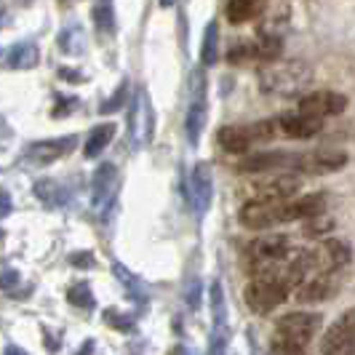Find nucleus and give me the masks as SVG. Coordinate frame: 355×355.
<instances>
[{"instance_id": "obj_1", "label": "nucleus", "mask_w": 355, "mask_h": 355, "mask_svg": "<svg viewBox=\"0 0 355 355\" xmlns=\"http://www.w3.org/2000/svg\"><path fill=\"white\" fill-rule=\"evenodd\" d=\"M320 323H323V318H320L318 313H304V310H297V313H288L284 318H278L275 337L270 342V353L304 355L307 345L318 334Z\"/></svg>"}, {"instance_id": "obj_2", "label": "nucleus", "mask_w": 355, "mask_h": 355, "mask_svg": "<svg viewBox=\"0 0 355 355\" xmlns=\"http://www.w3.org/2000/svg\"><path fill=\"white\" fill-rule=\"evenodd\" d=\"M291 291H294V286L288 284L278 270H265L249 281L246 291H243V300H246L251 313L267 315L272 307L284 304L291 297Z\"/></svg>"}, {"instance_id": "obj_3", "label": "nucleus", "mask_w": 355, "mask_h": 355, "mask_svg": "<svg viewBox=\"0 0 355 355\" xmlns=\"http://www.w3.org/2000/svg\"><path fill=\"white\" fill-rule=\"evenodd\" d=\"M313 70L304 62H270L259 70V86L265 94L294 96L310 83Z\"/></svg>"}, {"instance_id": "obj_4", "label": "nucleus", "mask_w": 355, "mask_h": 355, "mask_svg": "<svg viewBox=\"0 0 355 355\" xmlns=\"http://www.w3.org/2000/svg\"><path fill=\"white\" fill-rule=\"evenodd\" d=\"M297 222V206L291 198L286 200H249L241 209V225L249 230H267L275 225Z\"/></svg>"}, {"instance_id": "obj_5", "label": "nucleus", "mask_w": 355, "mask_h": 355, "mask_svg": "<svg viewBox=\"0 0 355 355\" xmlns=\"http://www.w3.org/2000/svg\"><path fill=\"white\" fill-rule=\"evenodd\" d=\"M291 251H294V243H291L288 235L257 238V241L246 243V249H243V265H246L251 275H257V272H265L272 265L284 262Z\"/></svg>"}, {"instance_id": "obj_6", "label": "nucleus", "mask_w": 355, "mask_h": 355, "mask_svg": "<svg viewBox=\"0 0 355 355\" xmlns=\"http://www.w3.org/2000/svg\"><path fill=\"white\" fill-rule=\"evenodd\" d=\"M300 179L294 174H272L265 179H251L243 187L246 200H286L300 193Z\"/></svg>"}, {"instance_id": "obj_7", "label": "nucleus", "mask_w": 355, "mask_h": 355, "mask_svg": "<svg viewBox=\"0 0 355 355\" xmlns=\"http://www.w3.org/2000/svg\"><path fill=\"white\" fill-rule=\"evenodd\" d=\"M297 155L300 153H284V150H267V153H251L238 160L241 174H272V171H297Z\"/></svg>"}, {"instance_id": "obj_8", "label": "nucleus", "mask_w": 355, "mask_h": 355, "mask_svg": "<svg viewBox=\"0 0 355 355\" xmlns=\"http://www.w3.org/2000/svg\"><path fill=\"white\" fill-rule=\"evenodd\" d=\"M187 139L198 144L200 131L206 125V78L203 70H196L190 75V107H187Z\"/></svg>"}, {"instance_id": "obj_9", "label": "nucleus", "mask_w": 355, "mask_h": 355, "mask_svg": "<svg viewBox=\"0 0 355 355\" xmlns=\"http://www.w3.org/2000/svg\"><path fill=\"white\" fill-rule=\"evenodd\" d=\"M300 110L302 112H310L315 118H331V115H342L347 110V96L339 94V91H310L300 99Z\"/></svg>"}, {"instance_id": "obj_10", "label": "nucleus", "mask_w": 355, "mask_h": 355, "mask_svg": "<svg viewBox=\"0 0 355 355\" xmlns=\"http://www.w3.org/2000/svg\"><path fill=\"white\" fill-rule=\"evenodd\" d=\"M350 246L342 241H323L318 249H310V259H313V272H334L342 270L345 265H350Z\"/></svg>"}, {"instance_id": "obj_11", "label": "nucleus", "mask_w": 355, "mask_h": 355, "mask_svg": "<svg viewBox=\"0 0 355 355\" xmlns=\"http://www.w3.org/2000/svg\"><path fill=\"white\" fill-rule=\"evenodd\" d=\"M347 166V155L339 150H315L297 155V174H331Z\"/></svg>"}, {"instance_id": "obj_12", "label": "nucleus", "mask_w": 355, "mask_h": 355, "mask_svg": "<svg viewBox=\"0 0 355 355\" xmlns=\"http://www.w3.org/2000/svg\"><path fill=\"white\" fill-rule=\"evenodd\" d=\"M278 128L288 139H313V137H318L320 131H323V118H315V115L302 112V110L284 112L278 118Z\"/></svg>"}, {"instance_id": "obj_13", "label": "nucleus", "mask_w": 355, "mask_h": 355, "mask_svg": "<svg viewBox=\"0 0 355 355\" xmlns=\"http://www.w3.org/2000/svg\"><path fill=\"white\" fill-rule=\"evenodd\" d=\"M337 294V281L331 278V272H315V275H307L302 284L294 288V297L302 304H315L326 302Z\"/></svg>"}, {"instance_id": "obj_14", "label": "nucleus", "mask_w": 355, "mask_h": 355, "mask_svg": "<svg viewBox=\"0 0 355 355\" xmlns=\"http://www.w3.org/2000/svg\"><path fill=\"white\" fill-rule=\"evenodd\" d=\"M75 144L78 139L75 137H59V139H43V142H35L30 144V150H27V158L37 163V166H49L53 160L64 158L67 153L75 150Z\"/></svg>"}, {"instance_id": "obj_15", "label": "nucleus", "mask_w": 355, "mask_h": 355, "mask_svg": "<svg viewBox=\"0 0 355 355\" xmlns=\"http://www.w3.org/2000/svg\"><path fill=\"white\" fill-rule=\"evenodd\" d=\"M214 196V179H211V168L209 163H198L190 174V200L196 206L198 214H203L209 209Z\"/></svg>"}, {"instance_id": "obj_16", "label": "nucleus", "mask_w": 355, "mask_h": 355, "mask_svg": "<svg viewBox=\"0 0 355 355\" xmlns=\"http://www.w3.org/2000/svg\"><path fill=\"white\" fill-rule=\"evenodd\" d=\"M288 19H291V6L284 3V0H272L270 6H262V14H259V35L281 37L284 30L288 27Z\"/></svg>"}, {"instance_id": "obj_17", "label": "nucleus", "mask_w": 355, "mask_h": 355, "mask_svg": "<svg viewBox=\"0 0 355 355\" xmlns=\"http://www.w3.org/2000/svg\"><path fill=\"white\" fill-rule=\"evenodd\" d=\"M320 353L323 355H355V334L345 329L339 320H334L320 339Z\"/></svg>"}, {"instance_id": "obj_18", "label": "nucleus", "mask_w": 355, "mask_h": 355, "mask_svg": "<svg viewBox=\"0 0 355 355\" xmlns=\"http://www.w3.org/2000/svg\"><path fill=\"white\" fill-rule=\"evenodd\" d=\"M216 142L225 153H232V155H243L257 144L254 137H251L249 125H225V128H219Z\"/></svg>"}, {"instance_id": "obj_19", "label": "nucleus", "mask_w": 355, "mask_h": 355, "mask_svg": "<svg viewBox=\"0 0 355 355\" xmlns=\"http://www.w3.org/2000/svg\"><path fill=\"white\" fill-rule=\"evenodd\" d=\"M40 62V49H37L33 40H24V43H17L8 56H6V64L8 70H33Z\"/></svg>"}, {"instance_id": "obj_20", "label": "nucleus", "mask_w": 355, "mask_h": 355, "mask_svg": "<svg viewBox=\"0 0 355 355\" xmlns=\"http://www.w3.org/2000/svg\"><path fill=\"white\" fill-rule=\"evenodd\" d=\"M115 131H118V125L115 123L94 125V128H91V134L86 137V144H83V155H86V158H96V155H102L107 144L115 139Z\"/></svg>"}, {"instance_id": "obj_21", "label": "nucleus", "mask_w": 355, "mask_h": 355, "mask_svg": "<svg viewBox=\"0 0 355 355\" xmlns=\"http://www.w3.org/2000/svg\"><path fill=\"white\" fill-rule=\"evenodd\" d=\"M262 0H227V8H225V17L230 24H246L254 17L262 14Z\"/></svg>"}, {"instance_id": "obj_22", "label": "nucleus", "mask_w": 355, "mask_h": 355, "mask_svg": "<svg viewBox=\"0 0 355 355\" xmlns=\"http://www.w3.org/2000/svg\"><path fill=\"white\" fill-rule=\"evenodd\" d=\"M94 24H96V33L99 35L110 37L115 33V0H96V6H94Z\"/></svg>"}, {"instance_id": "obj_23", "label": "nucleus", "mask_w": 355, "mask_h": 355, "mask_svg": "<svg viewBox=\"0 0 355 355\" xmlns=\"http://www.w3.org/2000/svg\"><path fill=\"white\" fill-rule=\"evenodd\" d=\"M56 43H59V51L62 53H67V56H78V53L86 51V33H83V27L70 24V27H64V30L59 33Z\"/></svg>"}, {"instance_id": "obj_24", "label": "nucleus", "mask_w": 355, "mask_h": 355, "mask_svg": "<svg viewBox=\"0 0 355 355\" xmlns=\"http://www.w3.org/2000/svg\"><path fill=\"white\" fill-rule=\"evenodd\" d=\"M219 59V24L209 21L203 30V46H200V64L203 67H214Z\"/></svg>"}, {"instance_id": "obj_25", "label": "nucleus", "mask_w": 355, "mask_h": 355, "mask_svg": "<svg viewBox=\"0 0 355 355\" xmlns=\"http://www.w3.org/2000/svg\"><path fill=\"white\" fill-rule=\"evenodd\" d=\"M115 184H118V171H115V166L105 163V166L96 171V177H94V200L99 203V200L110 198Z\"/></svg>"}, {"instance_id": "obj_26", "label": "nucleus", "mask_w": 355, "mask_h": 355, "mask_svg": "<svg viewBox=\"0 0 355 355\" xmlns=\"http://www.w3.org/2000/svg\"><path fill=\"white\" fill-rule=\"evenodd\" d=\"M284 51V40L275 35H259L257 40V59L259 62H275Z\"/></svg>"}, {"instance_id": "obj_27", "label": "nucleus", "mask_w": 355, "mask_h": 355, "mask_svg": "<svg viewBox=\"0 0 355 355\" xmlns=\"http://www.w3.org/2000/svg\"><path fill=\"white\" fill-rule=\"evenodd\" d=\"M257 59V43L254 40H235L227 51V62L230 64H249Z\"/></svg>"}, {"instance_id": "obj_28", "label": "nucleus", "mask_w": 355, "mask_h": 355, "mask_svg": "<svg viewBox=\"0 0 355 355\" xmlns=\"http://www.w3.org/2000/svg\"><path fill=\"white\" fill-rule=\"evenodd\" d=\"M334 230V222L331 219H323V216H313V219H304V235L310 238H320L326 232Z\"/></svg>"}, {"instance_id": "obj_29", "label": "nucleus", "mask_w": 355, "mask_h": 355, "mask_svg": "<svg viewBox=\"0 0 355 355\" xmlns=\"http://www.w3.org/2000/svg\"><path fill=\"white\" fill-rule=\"evenodd\" d=\"M125 89H128V80H123L121 83V89L112 94V99H107V102H102V107H99V112L105 115V112H115V110H121V107L125 105Z\"/></svg>"}, {"instance_id": "obj_30", "label": "nucleus", "mask_w": 355, "mask_h": 355, "mask_svg": "<svg viewBox=\"0 0 355 355\" xmlns=\"http://www.w3.org/2000/svg\"><path fill=\"white\" fill-rule=\"evenodd\" d=\"M337 320L345 326V329H350V331L355 334V307H350L347 313H342V318H337Z\"/></svg>"}, {"instance_id": "obj_31", "label": "nucleus", "mask_w": 355, "mask_h": 355, "mask_svg": "<svg viewBox=\"0 0 355 355\" xmlns=\"http://www.w3.org/2000/svg\"><path fill=\"white\" fill-rule=\"evenodd\" d=\"M6 355H24V353H21L19 347H8V350H6Z\"/></svg>"}, {"instance_id": "obj_32", "label": "nucleus", "mask_w": 355, "mask_h": 355, "mask_svg": "<svg viewBox=\"0 0 355 355\" xmlns=\"http://www.w3.org/2000/svg\"><path fill=\"white\" fill-rule=\"evenodd\" d=\"M174 3H177V0H160V6H163V8H168V6H174Z\"/></svg>"}]
</instances>
